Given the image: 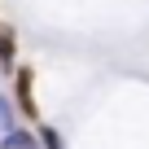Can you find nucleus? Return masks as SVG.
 Here are the masks:
<instances>
[{"label":"nucleus","mask_w":149,"mask_h":149,"mask_svg":"<svg viewBox=\"0 0 149 149\" xmlns=\"http://www.w3.org/2000/svg\"><path fill=\"white\" fill-rule=\"evenodd\" d=\"M13 97H18V110H22L26 118H35V97H31V70H26V66H18V70H13Z\"/></svg>","instance_id":"1"},{"label":"nucleus","mask_w":149,"mask_h":149,"mask_svg":"<svg viewBox=\"0 0 149 149\" xmlns=\"http://www.w3.org/2000/svg\"><path fill=\"white\" fill-rule=\"evenodd\" d=\"M13 57H18V35H13V26H0V70H5V74L18 70Z\"/></svg>","instance_id":"2"},{"label":"nucleus","mask_w":149,"mask_h":149,"mask_svg":"<svg viewBox=\"0 0 149 149\" xmlns=\"http://www.w3.org/2000/svg\"><path fill=\"white\" fill-rule=\"evenodd\" d=\"M0 149H40V145H35V136H31V132L13 127V132H5V136H0Z\"/></svg>","instance_id":"3"},{"label":"nucleus","mask_w":149,"mask_h":149,"mask_svg":"<svg viewBox=\"0 0 149 149\" xmlns=\"http://www.w3.org/2000/svg\"><path fill=\"white\" fill-rule=\"evenodd\" d=\"M35 145H40V149H66L61 132H57V127H48V123H40V132H35Z\"/></svg>","instance_id":"4"},{"label":"nucleus","mask_w":149,"mask_h":149,"mask_svg":"<svg viewBox=\"0 0 149 149\" xmlns=\"http://www.w3.org/2000/svg\"><path fill=\"white\" fill-rule=\"evenodd\" d=\"M18 123H13V101L9 97H0V136H5V132H13Z\"/></svg>","instance_id":"5"}]
</instances>
